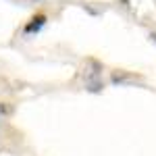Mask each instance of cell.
Segmentation results:
<instances>
[{
    "label": "cell",
    "mask_w": 156,
    "mask_h": 156,
    "mask_svg": "<svg viewBox=\"0 0 156 156\" xmlns=\"http://www.w3.org/2000/svg\"><path fill=\"white\" fill-rule=\"evenodd\" d=\"M44 25H46V15H42V12H40V15H34V17L27 21V25H25L23 31L27 34V36H31V34H37Z\"/></svg>",
    "instance_id": "6da1fadb"
}]
</instances>
